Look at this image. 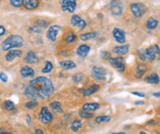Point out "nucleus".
Instances as JSON below:
<instances>
[{"mask_svg": "<svg viewBox=\"0 0 160 134\" xmlns=\"http://www.w3.org/2000/svg\"><path fill=\"white\" fill-rule=\"evenodd\" d=\"M111 12H112V14L115 16H121L122 13H123V8H122L121 5L115 4L111 7Z\"/></svg>", "mask_w": 160, "mask_h": 134, "instance_id": "25", "label": "nucleus"}, {"mask_svg": "<svg viewBox=\"0 0 160 134\" xmlns=\"http://www.w3.org/2000/svg\"><path fill=\"white\" fill-rule=\"evenodd\" d=\"M109 63L112 65L113 68H115L119 72H124L126 65H125V61L122 57H116V58H109Z\"/></svg>", "mask_w": 160, "mask_h": 134, "instance_id": "9", "label": "nucleus"}, {"mask_svg": "<svg viewBox=\"0 0 160 134\" xmlns=\"http://www.w3.org/2000/svg\"><path fill=\"white\" fill-rule=\"evenodd\" d=\"M49 107L52 110H54L55 112H63V110H62V106H61L60 102H58V101H54V102L50 103Z\"/></svg>", "mask_w": 160, "mask_h": 134, "instance_id": "26", "label": "nucleus"}, {"mask_svg": "<svg viewBox=\"0 0 160 134\" xmlns=\"http://www.w3.org/2000/svg\"><path fill=\"white\" fill-rule=\"evenodd\" d=\"M23 44H24V38L22 36H20V35L13 34V35L8 36L2 42L1 47H2V50L9 51L14 48L22 47Z\"/></svg>", "mask_w": 160, "mask_h": 134, "instance_id": "2", "label": "nucleus"}, {"mask_svg": "<svg viewBox=\"0 0 160 134\" xmlns=\"http://www.w3.org/2000/svg\"><path fill=\"white\" fill-rule=\"evenodd\" d=\"M111 119V117L109 116H98L95 117V122L96 123H101V122H107Z\"/></svg>", "mask_w": 160, "mask_h": 134, "instance_id": "28", "label": "nucleus"}, {"mask_svg": "<svg viewBox=\"0 0 160 134\" xmlns=\"http://www.w3.org/2000/svg\"><path fill=\"white\" fill-rule=\"evenodd\" d=\"M0 134H10V133H8V132H1Z\"/></svg>", "mask_w": 160, "mask_h": 134, "instance_id": "50", "label": "nucleus"}, {"mask_svg": "<svg viewBox=\"0 0 160 134\" xmlns=\"http://www.w3.org/2000/svg\"><path fill=\"white\" fill-rule=\"evenodd\" d=\"M97 35V33L95 31H89V32H87V33H83V34H81L80 35V38L81 40L82 41H87V40H89V39H92L94 38Z\"/></svg>", "mask_w": 160, "mask_h": 134, "instance_id": "24", "label": "nucleus"}, {"mask_svg": "<svg viewBox=\"0 0 160 134\" xmlns=\"http://www.w3.org/2000/svg\"><path fill=\"white\" fill-rule=\"evenodd\" d=\"M10 3L12 6L16 7V8H19L23 5V0H10Z\"/></svg>", "mask_w": 160, "mask_h": 134, "instance_id": "35", "label": "nucleus"}, {"mask_svg": "<svg viewBox=\"0 0 160 134\" xmlns=\"http://www.w3.org/2000/svg\"><path fill=\"white\" fill-rule=\"evenodd\" d=\"M157 134H160V132H157Z\"/></svg>", "mask_w": 160, "mask_h": 134, "instance_id": "51", "label": "nucleus"}, {"mask_svg": "<svg viewBox=\"0 0 160 134\" xmlns=\"http://www.w3.org/2000/svg\"><path fill=\"white\" fill-rule=\"evenodd\" d=\"M59 65L62 69H75L76 68V64L73 62V61H70V60H66V61H61L59 63Z\"/></svg>", "mask_w": 160, "mask_h": 134, "instance_id": "21", "label": "nucleus"}, {"mask_svg": "<svg viewBox=\"0 0 160 134\" xmlns=\"http://www.w3.org/2000/svg\"><path fill=\"white\" fill-rule=\"evenodd\" d=\"M106 69L103 67H93L92 70V77L96 80H102L106 76Z\"/></svg>", "mask_w": 160, "mask_h": 134, "instance_id": "8", "label": "nucleus"}, {"mask_svg": "<svg viewBox=\"0 0 160 134\" xmlns=\"http://www.w3.org/2000/svg\"><path fill=\"white\" fill-rule=\"evenodd\" d=\"M39 5V0H23V6L28 10H34Z\"/></svg>", "mask_w": 160, "mask_h": 134, "instance_id": "14", "label": "nucleus"}, {"mask_svg": "<svg viewBox=\"0 0 160 134\" xmlns=\"http://www.w3.org/2000/svg\"><path fill=\"white\" fill-rule=\"evenodd\" d=\"M23 56V52L22 50H18V49H11V50L8 51V53L6 54V61L8 62H12L16 58H21Z\"/></svg>", "mask_w": 160, "mask_h": 134, "instance_id": "12", "label": "nucleus"}, {"mask_svg": "<svg viewBox=\"0 0 160 134\" xmlns=\"http://www.w3.org/2000/svg\"><path fill=\"white\" fill-rule=\"evenodd\" d=\"M136 104H137V105H141V104L142 105L143 102H142V101H138V102H136Z\"/></svg>", "mask_w": 160, "mask_h": 134, "instance_id": "47", "label": "nucleus"}, {"mask_svg": "<svg viewBox=\"0 0 160 134\" xmlns=\"http://www.w3.org/2000/svg\"><path fill=\"white\" fill-rule=\"evenodd\" d=\"M25 61L28 63V64H36V63L38 62V58L37 54L32 52V51H29L27 53L26 57H25Z\"/></svg>", "mask_w": 160, "mask_h": 134, "instance_id": "16", "label": "nucleus"}, {"mask_svg": "<svg viewBox=\"0 0 160 134\" xmlns=\"http://www.w3.org/2000/svg\"><path fill=\"white\" fill-rule=\"evenodd\" d=\"M41 30L42 29H40L39 26H31L30 29H29V31L30 32H34V33H40L41 32Z\"/></svg>", "mask_w": 160, "mask_h": 134, "instance_id": "36", "label": "nucleus"}, {"mask_svg": "<svg viewBox=\"0 0 160 134\" xmlns=\"http://www.w3.org/2000/svg\"><path fill=\"white\" fill-rule=\"evenodd\" d=\"M34 133H36V134H45L44 133V131L42 130V129H36V131H34Z\"/></svg>", "mask_w": 160, "mask_h": 134, "instance_id": "43", "label": "nucleus"}, {"mask_svg": "<svg viewBox=\"0 0 160 134\" xmlns=\"http://www.w3.org/2000/svg\"><path fill=\"white\" fill-rule=\"evenodd\" d=\"M76 39H77V35H76L73 31H68V33L66 34L65 36V41L67 42V43H72V42L76 41Z\"/></svg>", "mask_w": 160, "mask_h": 134, "instance_id": "27", "label": "nucleus"}, {"mask_svg": "<svg viewBox=\"0 0 160 134\" xmlns=\"http://www.w3.org/2000/svg\"><path fill=\"white\" fill-rule=\"evenodd\" d=\"M82 79H83V74H75V75L73 76V81H74V82H80Z\"/></svg>", "mask_w": 160, "mask_h": 134, "instance_id": "38", "label": "nucleus"}, {"mask_svg": "<svg viewBox=\"0 0 160 134\" xmlns=\"http://www.w3.org/2000/svg\"><path fill=\"white\" fill-rule=\"evenodd\" d=\"M82 127V122L80 121H74L71 124V129L73 131H78Z\"/></svg>", "mask_w": 160, "mask_h": 134, "instance_id": "33", "label": "nucleus"}, {"mask_svg": "<svg viewBox=\"0 0 160 134\" xmlns=\"http://www.w3.org/2000/svg\"><path fill=\"white\" fill-rule=\"evenodd\" d=\"M25 96L28 97L29 99L31 100H36V101H38V100H42L44 99V96L41 95L37 89H34L32 86H28L26 89H25V92H24Z\"/></svg>", "mask_w": 160, "mask_h": 134, "instance_id": "3", "label": "nucleus"}, {"mask_svg": "<svg viewBox=\"0 0 160 134\" xmlns=\"http://www.w3.org/2000/svg\"><path fill=\"white\" fill-rule=\"evenodd\" d=\"M145 73V69L144 68H142L141 66H138L137 70H136V76L138 77V79H140V77H142V75Z\"/></svg>", "mask_w": 160, "mask_h": 134, "instance_id": "34", "label": "nucleus"}, {"mask_svg": "<svg viewBox=\"0 0 160 134\" xmlns=\"http://www.w3.org/2000/svg\"><path fill=\"white\" fill-rule=\"evenodd\" d=\"M99 104L97 103H87L82 106V110L87 112H94L99 109Z\"/></svg>", "mask_w": 160, "mask_h": 134, "instance_id": "20", "label": "nucleus"}, {"mask_svg": "<svg viewBox=\"0 0 160 134\" xmlns=\"http://www.w3.org/2000/svg\"><path fill=\"white\" fill-rule=\"evenodd\" d=\"M90 51V47L87 44H82V45H80L77 49V53L79 56H81V57H87L88 54L89 53Z\"/></svg>", "mask_w": 160, "mask_h": 134, "instance_id": "17", "label": "nucleus"}, {"mask_svg": "<svg viewBox=\"0 0 160 134\" xmlns=\"http://www.w3.org/2000/svg\"><path fill=\"white\" fill-rule=\"evenodd\" d=\"M27 118H28V123H29V125L31 124V116L30 115H28L27 116Z\"/></svg>", "mask_w": 160, "mask_h": 134, "instance_id": "45", "label": "nucleus"}, {"mask_svg": "<svg viewBox=\"0 0 160 134\" xmlns=\"http://www.w3.org/2000/svg\"><path fill=\"white\" fill-rule=\"evenodd\" d=\"M112 134H126L125 132H115V133H112Z\"/></svg>", "mask_w": 160, "mask_h": 134, "instance_id": "48", "label": "nucleus"}, {"mask_svg": "<svg viewBox=\"0 0 160 134\" xmlns=\"http://www.w3.org/2000/svg\"><path fill=\"white\" fill-rule=\"evenodd\" d=\"M98 89H99V86L97 85V84H93V85H90L89 87H88L86 89H82L81 91L83 96H89V95L95 93Z\"/></svg>", "mask_w": 160, "mask_h": 134, "instance_id": "18", "label": "nucleus"}, {"mask_svg": "<svg viewBox=\"0 0 160 134\" xmlns=\"http://www.w3.org/2000/svg\"><path fill=\"white\" fill-rule=\"evenodd\" d=\"M6 32V30L5 27L3 26H0V36H2V35H4Z\"/></svg>", "mask_w": 160, "mask_h": 134, "instance_id": "41", "label": "nucleus"}, {"mask_svg": "<svg viewBox=\"0 0 160 134\" xmlns=\"http://www.w3.org/2000/svg\"><path fill=\"white\" fill-rule=\"evenodd\" d=\"M159 54H160V48L158 45H152L150 47H148L144 50L145 58L149 61H154Z\"/></svg>", "mask_w": 160, "mask_h": 134, "instance_id": "5", "label": "nucleus"}, {"mask_svg": "<svg viewBox=\"0 0 160 134\" xmlns=\"http://www.w3.org/2000/svg\"><path fill=\"white\" fill-rule=\"evenodd\" d=\"M34 26H39L40 29H43V27H46L48 26V22H46V21H38Z\"/></svg>", "mask_w": 160, "mask_h": 134, "instance_id": "37", "label": "nucleus"}, {"mask_svg": "<svg viewBox=\"0 0 160 134\" xmlns=\"http://www.w3.org/2000/svg\"><path fill=\"white\" fill-rule=\"evenodd\" d=\"M52 69H53L52 63L49 62V61H46V62H45V67L42 69V73H43V74H48V73H50V72H51Z\"/></svg>", "mask_w": 160, "mask_h": 134, "instance_id": "29", "label": "nucleus"}, {"mask_svg": "<svg viewBox=\"0 0 160 134\" xmlns=\"http://www.w3.org/2000/svg\"><path fill=\"white\" fill-rule=\"evenodd\" d=\"M131 11L136 17H142L148 11L147 6L143 5L142 3H133L131 4Z\"/></svg>", "mask_w": 160, "mask_h": 134, "instance_id": "6", "label": "nucleus"}, {"mask_svg": "<svg viewBox=\"0 0 160 134\" xmlns=\"http://www.w3.org/2000/svg\"><path fill=\"white\" fill-rule=\"evenodd\" d=\"M0 79H1L3 82H7V80H8V76H7V74L4 73H0Z\"/></svg>", "mask_w": 160, "mask_h": 134, "instance_id": "40", "label": "nucleus"}, {"mask_svg": "<svg viewBox=\"0 0 160 134\" xmlns=\"http://www.w3.org/2000/svg\"><path fill=\"white\" fill-rule=\"evenodd\" d=\"M25 106H26V108H28V109L33 110V109H36L38 106V103L36 100H31V101H29L28 103H26Z\"/></svg>", "mask_w": 160, "mask_h": 134, "instance_id": "30", "label": "nucleus"}, {"mask_svg": "<svg viewBox=\"0 0 160 134\" xmlns=\"http://www.w3.org/2000/svg\"><path fill=\"white\" fill-rule=\"evenodd\" d=\"M102 57L104 59H109L110 56H109V53L108 52H102Z\"/></svg>", "mask_w": 160, "mask_h": 134, "instance_id": "42", "label": "nucleus"}, {"mask_svg": "<svg viewBox=\"0 0 160 134\" xmlns=\"http://www.w3.org/2000/svg\"><path fill=\"white\" fill-rule=\"evenodd\" d=\"M158 26V21L154 18H149L147 21V27L148 30H154Z\"/></svg>", "mask_w": 160, "mask_h": 134, "instance_id": "23", "label": "nucleus"}, {"mask_svg": "<svg viewBox=\"0 0 160 134\" xmlns=\"http://www.w3.org/2000/svg\"><path fill=\"white\" fill-rule=\"evenodd\" d=\"M71 24L72 26H76V27H78V29L80 31H83L86 29V26H87V23H86V21L85 20H82L80 16L78 15H74L72 16L71 18Z\"/></svg>", "mask_w": 160, "mask_h": 134, "instance_id": "11", "label": "nucleus"}, {"mask_svg": "<svg viewBox=\"0 0 160 134\" xmlns=\"http://www.w3.org/2000/svg\"><path fill=\"white\" fill-rule=\"evenodd\" d=\"M79 115L82 118H90V117H92L93 115H92V112H87V111H83V110H81L79 112Z\"/></svg>", "mask_w": 160, "mask_h": 134, "instance_id": "32", "label": "nucleus"}, {"mask_svg": "<svg viewBox=\"0 0 160 134\" xmlns=\"http://www.w3.org/2000/svg\"><path fill=\"white\" fill-rule=\"evenodd\" d=\"M30 85L44 97H50L54 92V86L52 81L45 76H38L37 79L31 80Z\"/></svg>", "mask_w": 160, "mask_h": 134, "instance_id": "1", "label": "nucleus"}, {"mask_svg": "<svg viewBox=\"0 0 160 134\" xmlns=\"http://www.w3.org/2000/svg\"><path fill=\"white\" fill-rule=\"evenodd\" d=\"M62 30V27L60 26H57V25H53L51 26L49 29L47 31V33H46V36L47 38L49 39L50 41L54 42L57 38V35L59 33V31Z\"/></svg>", "mask_w": 160, "mask_h": 134, "instance_id": "10", "label": "nucleus"}, {"mask_svg": "<svg viewBox=\"0 0 160 134\" xmlns=\"http://www.w3.org/2000/svg\"><path fill=\"white\" fill-rule=\"evenodd\" d=\"M38 118H39V121L44 124H48V123L52 122V121H53L52 114L49 112L47 107L41 108L39 114H38Z\"/></svg>", "mask_w": 160, "mask_h": 134, "instance_id": "4", "label": "nucleus"}, {"mask_svg": "<svg viewBox=\"0 0 160 134\" xmlns=\"http://www.w3.org/2000/svg\"><path fill=\"white\" fill-rule=\"evenodd\" d=\"M145 82H148V83H151V84H157L159 83L160 81V79H159V76L157 74H151L149 75H148L147 77L144 79Z\"/></svg>", "mask_w": 160, "mask_h": 134, "instance_id": "22", "label": "nucleus"}, {"mask_svg": "<svg viewBox=\"0 0 160 134\" xmlns=\"http://www.w3.org/2000/svg\"><path fill=\"white\" fill-rule=\"evenodd\" d=\"M129 51V45H120V46H115L113 48V52L118 55H125Z\"/></svg>", "mask_w": 160, "mask_h": 134, "instance_id": "19", "label": "nucleus"}, {"mask_svg": "<svg viewBox=\"0 0 160 134\" xmlns=\"http://www.w3.org/2000/svg\"><path fill=\"white\" fill-rule=\"evenodd\" d=\"M132 94L137 95V96H140V97H144V94L143 93H141V92H132Z\"/></svg>", "mask_w": 160, "mask_h": 134, "instance_id": "44", "label": "nucleus"}, {"mask_svg": "<svg viewBox=\"0 0 160 134\" xmlns=\"http://www.w3.org/2000/svg\"><path fill=\"white\" fill-rule=\"evenodd\" d=\"M20 74L23 77H25V79H26V77H32L34 75V70L29 66H25V67H23L22 69H21Z\"/></svg>", "mask_w": 160, "mask_h": 134, "instance_id": "15", "label": "nucleus"}, {"mask_svg": "<svg viewBox=\"0 0 160 134\" xmlns=\"http://www.w3.org/2000/svg\"><path fill=\"white\" fill-rule=\"evenodd\" d=\"M152 95L155 96V97H160V93H159V92H155V93H153Z\"/></svg>", "mask_w": 160, "mask_h": 134, "instance_id": "46", "label": "nucleus"}, {"mask_svg": "<svg viewBox=\"0 0 160 134\" xmlns=\"http://www.w3.org/2000/svg\"><path fill=\"white\" fill-rule=\"evenodd\" d=\"M138 134H148V133H145L144 131H141L140 133H138Z\"/></svg>", "mask_w": 160, "mask_h": 134, "instance_id": "49", "label": "nucleus"}, {"mask_svg": "<svg viewBox=\"0 0 160 134\" xmlns=\"http://www.w3.org/2000/svg\"><path fill=\"white\" fill-rule=\"evenodd\" d=\"M113 37L115 38V40L118 42V43H122L124 44L126 42V35H125L124 31L120 30V29H114L113 30Z\"/></svg>", "mask_w": 160, "mask_h": 134, "instance_id": "13", "label": "nucleus"}, {"mask_svg": "<svg viewBox=\"0 0 160 134\" xmlns=\"http://www.w3.org/2000/svg\"><path fill=\"white\" fill-rule=\"evenodd\" d=\"M4 108L7 111H14V110H15V104H14L10 100H7V101L4 102Z\"/></svg>", "mask_w": 160, "mask_h": 134, "instance_id": "31", "label": "nucleus"}, {"mask_svg": "<svg viewBox=\"0 0 160 134\" xmlns=\"http://www.w3.org/2000/svg\"><path fill=\"white\" fill-rule=\"evenodd\" d=\"M61 9L63 11H68L70 13H74L77 9V2L76 0H60Z\"/></svg>", "mask_w": 160, "mask_h": 134, "instance_id": "7", "label": "nucleus"}, {"mask_svg": "<svg viewBox=\"0 0 160 134\" xmlns=\"http://www.w3.org/2000/svg\"><path fill=\"white\" fill-rule=\"evenodd\" d=\"M138 58H140L142 61L147 60V58H145V55H144V52L142 50H138Z\"/></svg>", "mask_w": 160, "mask_h": 134, "instance_id": "39", "label": "nucleus"}]
</instances>
